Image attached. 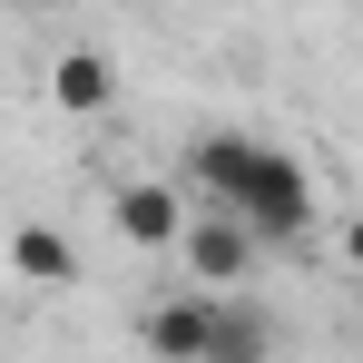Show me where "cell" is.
Returning a JSON list of instances; mask_svg holds the SVG:
<instances>
[{"mask_svg":"<svg viewBox=\"0 0 363 363\" xmlns=\"http://www.w3.org/2000/svg\"><path fill=\"white\" fill-rule=\"evenodd\" d=\"M177 255H186V275H196V295H216V304H226V295H245V275H255V255H265V245L245 236L236 216H196Z\"/></svg>","mask_w":363,"mask_h":363,"instance_id":"3","label":"cell"},{"mask_svg":"<svg viewBox=\"0 0 363 363\" xmlns=\"http://www.w3.org/2000/svg\"><path fill=\"white\" fill-rule=\"evenodd\" d=\"M334 245H344V265H354V275H363V216H354V226H344V236H334Z\"/></svg>","mask_w":363,"mask_h":363,"instance_id":"9","label":"cell"},{"mask_svg":"<svg viewBox=\"0 0 363 363\" xmlns=\"http://www.w3.org/2000/svg\"><path fill=\"white\" fill-rule=\"evenodd\" d=\"M0 255H10V275H30V285H79V245H69L60 226H40V216H30V226H10Z\"/></svg>","mask_w":363,"mask_h":363,"instance_id":"8","label":"cell"},{"mask_svg":"<svg viewBox=\"0 0 363 363\" xmlns=\"http://www.w3.org/2000/svg\"><path fill=\"white\" fill-rule=\"evenodd\" d=\"M206 363H275V314L226 295L216 304V334H206Z\"/></svg>","mask_w":363,"mask_h":363,"instance_id":"7","label":"cell"},{"mask_svg":"<svg viewBox=\"0 0 363 363\" xmlns=\"http://www.w3.org/2000/svg\"><path fill=\"white\" fill-rule=\"evenodd\" d=\"M50 108H60V118L118 108V60H108V50H60V60H50Z\"/></svg>","mask_w":363,"mask_h":363,"instance_id":"6","label":"cell"},{"mask_svg":"<svg viewBox=\"0 0 363 363\" xmlns=\"http://www.w3.org/2000/svg\"><path fill=\"white\" fill-rule=\"evenodd\" d=\"M236 226H245L255 245H304L314 226H324V196H314V177H304L295 147H275V138H265V157H255V177H245Z\"/></svg>","mask_w":363,"mask_h":363,"instance_id":"1","label":"cell"},{"mask_svg":"<svg viewBox=\"0 0 363 363\" xmlns=\"http://www.w3.org/2000/svg\"><path fill=\"white\" fill-rule=\"evenodd\" d=\"M108 226H118L128 245H186L196 216H186V196H177L167 177H128L118 196H108Z\"/></svg>","mask_w":363,"mask_h":363,"instance_id":"4","label":"cell"},{"mask_svg":"<svg viewBox=\"0 0 363 363\" xmlns=\"http://www.w3.org/2000/svg\"><path fill=\"white\" fill-rule=\"evenodd\" d=\"M255 157H265L255 128H206V138H186V186H206V216H236L245 206Z\"/></svg>","mask_w":363,"mask_h":363,"instance_id":"2","label":"cell"},{"mask_svg":"<svg viewBox=\"0 0 363 363\" xmlns=\"http://www.w3.org/2000/svg\"><path fill=\"white\" fill-rule=\"evenodd\" d=\"M138 334H147V354H157V363H206L216 295H157L147 314H138Z\"/></svg>","mask_w":363,"mask_h":363,"instance_id":"5","label":"cell"}]
</instances>
